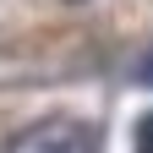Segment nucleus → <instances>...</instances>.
Here are the masks:
<instances>
[{
	"label": "nucleus",
	"mask_w": 153,
	"mask_h": 153,
	"mask_svg": "<svg viewBox=\"0 0 153 153\" xmlns=\"http://www.w3.org/2000/svg\"><path fill=\"white\" fill-rule=\"evenodd\" d=\"M131 82H137V88H153V49H148V55H137V66H131Z\"/></svg>",
	"instance_id": "nucleus-3"
},
{
	"label": "nucleus",
	"mask_w": 153,
	"mask_h": 153,
	"mask_svg": "<svg viewBox=\"0 0 153 153\" xmlns=\"http://www.w3.org/2000/svg\"><path fill=\"white\" fill-rule=\"evenodd\" d=\"M6 153H99V131L93 120H76V115H49V120L22 126L6 142Z\"/></svg>",
	"instance_id": "nucleus-1"
},
{
	"label": "nucleus",
	"mask_w": 153,
	"mask_h": 153,
	"mask_svg": "<svg viewBox=\"0 0 153 153\" xmlns=\"http://www.w3.org/2000/svg\"><path fill=\"white\" fill-rule=\"evenodd\" d=\"M131 142H137V153H153V115H142L131 126Z\"/></svg>",
	"instance_id": "nucleus-2"
}]
</instances>
